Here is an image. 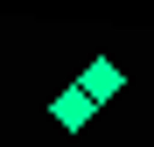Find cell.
Segmentation results:
<instances>
[{
    "label": "cell",
    "instance_id": "obj_1",
    "mask_svg": "<svg viewBox=\"0 0 154 147\" xmlns=\"http://www.w3.org/2000/svg\"><path fill=\"white\" fill-rule=\"evenodd\" d=\"M77 91H84L91 105H105V98L126 91V77H119V63H112V56H91V63H84V77H77Z\"/></svg>",
    "mask_w": 154,
    "mask_h": 147
},
{
    "label": "cell",
    "instance_id": "obj_2",
    "mask_svg": "<svg viewBox=\"0 0 154 147\" xmlns=\"http://www.w3.org/2000/svg\"><path fill=\"white\" fill-rule=\"evenodd\" d=\"M91 112H98V105H91V98L77 91V84H70V91H56V98H49V119H56L63 133H84V126H91Z\"/></svg>",
    "mask_w": 154,
    "mask_h": 147
}]
</instances>
